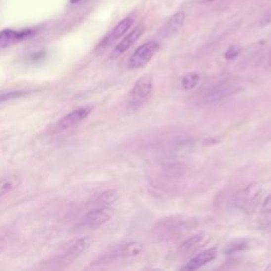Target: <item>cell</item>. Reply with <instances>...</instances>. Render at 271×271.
Listing matches in <instances>:
<instances>
[{"instance_id":"obj_1","label":"cell","mask_w":271,"mask_h":271,"mask_svg":"<svg viewBox=\"0 0 271 271\" xmlns=\"http://www.w3.org/2000/svg\"><path fill=\"white\" fill-rule=\"evenodd\" d=\"M154 80L150 73L143 74L137 80L130 93L129 104L132 108H139L149 101L153 95Z\"/></svg>"},{"instance_id":"obj_2","label":"cell","mask_w":271,"mask_h":271,"mask_svg":"<svg viewBox=\"0 0 271 271\" xmlns=\"http://www.w3.org/2000/svg\"><path fill=\"white\" fill-rule=\"evenodd\" d=\"M262 193L263 189L259 183H251L235 194L234 205L246 213H252L258 206Z\"/></svg>"},{"instance_id":"obj_3","label":"cell","mask_w":271,"mask_h":271,"mask_svg":"<svg viewBox=\"0 0 271 271\" xmlns=\"http://www.w3.org/2000/svg\"><path fill=\"white\" fill-rule=\"evenodd\" d=\"M242 90V86L237 83L233 82H223L220 84L214 85L210 88L208 91L203 94L202 102L205 104H212L215 102H220L229 96L236 94Z\"/></svg>"},{"instance_id":"obj_4","label":"cell","mask_w":271,"mask_h":271,"mask_svg":"<svg viewBox=\"0 0 271 271\" xmlns=\"http://www.w3.org/2000/svg\"><path fill=\"white\" fill-rule=\"evenodd\" d=\"M158 50H159V44L155 41L143 44L132 54L127 62V67L132 70L140 69L150 62Z\"/></svg>"},{"instance_id":"obj_5","label":"cell","mask_w":271,"mask_h":271,"mask_svg":"<svg viewBox=\"0 0 271 271\" xmlns=\"http://www.w3.org/2000/svg\"><path fill=\"white\" fill-rule=\"evenodd\" d=\"M115 215V210L108 207H99L94 210L89 211L81 220V226L85 228L95 229L108 223L112 216Z\"/></svg>"},{"instance_id":"obj_6","label":"cell","mask_w":271,"mask_h":271,"mask_svg":"<svg viewBox=\"0 0 271 271\" xmlns=\"http://www.w3.org/2000/svg\"><path fill=\"white\" fill-rule=\"evenodd\" d=\"M92 111V106H84V107H80L72 110L69 114H67L64 116L55 125V131L56 132H63L66 131L70 127L79 124L82 122L83 120H85L89 115L90 112Z\"/></svg>"},{"instance_id":"obj_7","label":"cell","mask_w":271,"mask_h":271,"mask_svg":"<svg viewBox=\"0 0 271 271\" xmlns=\"http://www.w3.org/2000/svg\"><path fill=\"white\" fill-rule=\"evenodd\" d=\"M33 33L34 31L32 29H4L2 31H0V49L9 48L15 44L28 39V37L33 35Z\"/></svg>"},{"instance_id":"obj_8","label":"cell","mask_w":271,"mask_h":271,"mask_svg":"<svg viewBox=\"0 0 271 271\" xmlns=\"http://www.w3.org/2000/svg\"><path fill=\"white\" fill-rule=\"evenodd\" d=\"M184 20L185 13L182 11L176 12L161 27V29L159 30V36L161 39H170V37L176 35L180 31V29L182 28Z\"/></svg>"},{"instance_id":"obj_9","label":"cell","mask_w":271,"mask_h":271,"mask_svg":"<svg viewBox=\"0 0 271 271\" xmlns=\"http://www.w3.org/2000/svg\"><path fill=\"white\" fill-rule=\"evenodd\" d=\"M143 244L138 242H132L127 243L124 245H120L116 247L115 249H112L107 257L110 260H117V259H125V258H134L137 255L141 254L143 252Z\"/></svg>"},{"instance_id":"obj_10","label":"cell","mask_w":271,"mask_h":271,"mask_svg":"<svg viewBox=\"0 0 271 271\" xmlns=\"http://www.w3.org/2000/svg\"><path fill=\"white\" fill-rule=\"evenodd\" d=\"M144 30H145L144 25H139L136 27L132 32L127 34L124 39L117 45L114 52H112L111 56L117 57V56H120L121 54H123L124 52L129 50L133 46V45L140 39L142 34L144 33Z\"/></svg>"},{"instance_id":"obj_11","label":"cell","mask_w":271,"mask_h":271,"mask_svg":"<svg viewBox=\"0 0 271 271\" xmlns=\"http://www.w3.org/2000/svg\"><path fill=\"white\" fill-rule=\"evenodd\" d=\"M132 25H133L132 17H125L124 19H122L114 29L111 30L110 32H108L106 35H105V37L99 45V48H106L110 44L119 40L120 37H122L127 32V30L131 28Z\"/></svg>"},{"instance_id":"obj_12","label":"cell","mask_w":271,"mask_h":271,"mask_svg":"<svg viewBox=\"0 0 271 271\" xmlns=\"http://www.w3.org/2000/svg\"><path fill=\"white\" fill-rule=\"evenodd\" d=\"M217 257V249L216 248H210L205 251H201L199 254L195 255L193 259H191L189 262L186 263L184 266H182L181 270H197L201 268L202 266L207 265L208 263L212 262Z\"/></svg>"},{"instance_id":"obj_13","label":"cell","mask_w":271,"mask_h":271,"mask_svg":"<svg viewBox=\"0 0 271 271\" xmlns=\"http://www.w3.org/2000/svg\"><path fill=\"white\" fill-rule=\"evenodd\" d=\"M207 238V235L205 233H198V234H195L192 237L187 238L186 240L179 246L178 248V252L180 254H187V253H192L195 250H197L198 248L205 243V240Z\"/></svg>"},{"instance_id":"obj_14","label":"cell","mask_w":271,"mask_h":271,"mask_svg":"<svg viewBox=\"0 0 271 271\" xmlns=\"http://www.w3.org/2000/svg\"><path fill=\"white\" fill-rule=\"evenodd\" d=\"M92 244V239L90 238L89 236H85V237H82L80 239H78L77 242H75L69 249H68L67 253H66V257L68 259H75L80 257V255H82L84 252H86L90 246H91Z\"/></svg>"},{"instance_id":"obj_15","label":"cell","mask_w":271,"mask_h":271,"mask_svg":"<svg viewBox=\"0 0 271 271\" xmlns=\"http://www.w3.org/2000/svg\"><path fill=\"white\" fill-rule=\"evenodd\" d=\"M119 198V193L115 190H109L106 192H103L101 194H97L91 199V205L94 206H109L111 203H114Z\"/></svg>"},{"instance_id":"obj_16","label":"cell","mask_w":271,"mask_h":271,"mask_svg":"<svg viewBox=\"0 0 271 271\" xmlns=\"http://www.w3.org/2000/svg\"><path fill=\"white\" fill-rule=\"evenodd\" d=\"M20 180L18 177H7L0 180V197L4 196L5 194L12 192L18 187Z\"/></svg>"},{"instance_id":"obj_17","label":"cell","mask_w":271,"mask_h":271,"mask_svg":"<svg viewBox=\"0 0 271 271\" xmlns=\"http://www.w3.org/2000/svg\"><path fill=\"white\" fill-rule=\"evenodd\" d=\"M199 81H200V75L198 73L192 72V73H187L183 75L181 83L184 89L190 90V89H193L194 87H196Z\"/></svg>"},{"instance_id":"obj_18","label":"cell","mask_w":271,"mask_h":271,"mask_svg":"<svg viewBox=\"0 0 271 271\" xmlns=\"http://www.w3.org/2000/svg\"><path fill=\"white\" fill-rule=\"evenodd\" d=\"M247 248H248V243L246 239H237L226 247L225 252L228 254H233V253L244 251L245 249H247Z\"/></svg>"},{"instance_id":"obj_19","label":"cell","mask_w":271,"mask_h":271,"mask_svg":"<svg viewBox=\"0 0 271 271\" xmlns=\"http://www.w3.org/2000/svg\"><path fill=\"white\" fill-rule=\"evenodd\" d=\"M240 51H242V49H240L239 46H231L225 53V57L227 59L235 58L240 53Z\"/></svg>"},{"instance_id":"obj_20","label":"cell","mask_w":271,"mask_h":271,"mask_svg":"<svg viewBox=\"0 0 271 271\" xmlns=\"http://www.w3.org/2000/svg\"><path fill=\"white\" fill-rule=\"evenodd\" d=\"M22 94H25V93L24 92H20V91L2 93V94H0V103H4V102H7V101H11V100L15 99V97H18V96H20Z\"/></svg>"},{"instance_id":"obj_21","label":"cell","mask_w":271,"mask_h":271,"mask_svg":"<svg viewBox=\"0 0 271 271\" xmlns=\"http://www.w3.org/2000/svg\"><path fill=\"white\" fill-rule=\"evenodd\" d=\"M261 210L263 213H271V194L262 203Z\"/></svg>"},{"instance_id":"obj_22","label":"cell","mask_w":271,"mask_h":271,"mask_svg":"<svg viewBox=\"0 0 271 271\" xmlns=\"http://www.w3.org/2000/svg\"><path fill=\"white\" fill-rule=\"evenodd\" d=\"M81 1V0H70V2L72 3V4H75V3H78V2H80Z\"/></svg>"},{"instance_id":"obj_23","label":"cell","mask_w":271,"mask_h":271,"mask_svg":"<svg viewBox=\"0 0 271 271\" xmlns=\"http://www.w3.org/2000/svg\"><path fill=\"white\" fill-rule=\"evenodd\" d=\"M207 2H212V1H215V0H206Z\"/></svg>"},{"instance_id":"obj_24","label":"cell","mask_w":271,"mask_h":271,"mask_svg":"<svg viewBox=\"0 0 271 271\" xmlns=\"http://www.w3.org/2000/svg\"><path fill=\"white\" fill-rule=\"evenodd\" d=\"M269 61H270V63H271V51H270V54H269Z\"/></svg>"}]
</instances>
